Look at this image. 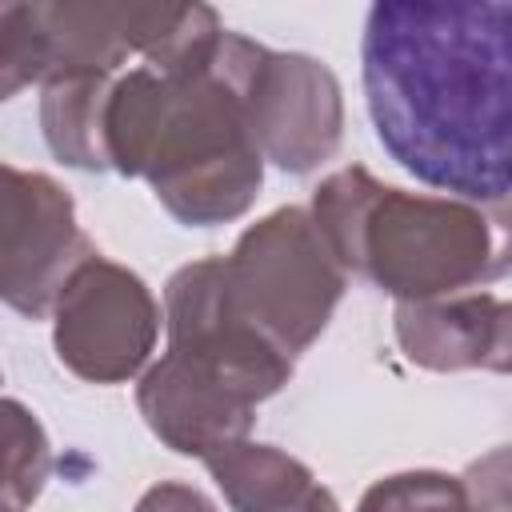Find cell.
Masks as SVG:
<instances>
[{
    "label": "cell",
    "mask_w": 512,
    "mask_h": 512,
    "mask_svg": "<svg viewBox=\"0 0 512 512\" xmlns=\"http://www.w3.org/2000/svg\"><path fill=\"white\" fill-rule=\"evenodd\" d=\"M496 220H500V236H504V264L512 272V204H496Z\"/></svg>",
    "instance_id": "20"
},
{
    "label": "cell",
    "mask_w": 512,
    "mask_h": 512,
    "mask_svg": "<svg viewBox=\"0 0 512 512\" xmlns=\"http://www.w3.org/2000/svg\"><path fill=\"white\" fill-rule=\"evenodd\" d=\"M308 212L340 268L396 304L444 300L508 276L496 208L404 192L360 164L324 176Z\"/></svg>",
    "instance_id": "3"
},
{
    "label": "cell",
    "mask_w": 512,
    "mask_h": 512,
    "mask_svg": "<svg viewBox=\"0 0 512 512\" xmlns=\"http://www.w3.org/2000/svg\"><path fill=\"white\" fill-rule=\"evenodd\" d=\"M208 476L216 480L232 512H288L316 488L308 464L280 452L276 444L256 440H240L228 452L212 456Z\"/></svg>",
    "instance_id": "13"
},
{
    "label": "cell",
    "mask_w": 512,
    "mask_h": 512,
    "mask_svg": "<svg viewBox=\"0 0 512 512\" xmlns=\"http://www.w3.org/2000/svg\"><path fill=\"white\" fill-rule=\"evenodd\" d=\"M108 168L148 180L164 212L188 228L244 216L264 184L232 32L184 68L132 64L112 80L104 112Z\"/></svg>",
    "instance_id": "2"
},
{
    "label": "cell",
    "mask_w": 512,
    "mask_h": 512,
    "mask_svg": "<svg viewBox=\"0 0 512 512\" xmlns=\"http://www.w3.org/2000/svg\"><path fill=\"white\" fill-rule=\"evenodd\" d=\"M356 512H476V504L460 476L436 468H412L376 480L360 496Z\"/></svg>",
    "instance_id": "15"
},
{
    "label": "cell",
    "mask_w": 512,
    "mask_h": 512,
    "mask_svg": "<svg viewBox=\"0 0 512 512\" xmlns=\"http://www.w3.org/2000/svg\"><path fill=\"white\" fill-rule=\"evenodd\" d=\"M488 372H512V300H496L492 316V348H488Z\"/></svg>",
    "instance_id": "18"
},
{
    "label": "cell",
    "mask_w": 512,
    "mask_h": 512,
    "mask_svg": "<svg viewBox=\"0 0 512 512\" xmlns=\"http://www.w3.org/2000/svg\"><path fill=\"white\" fill-rule=\"evenodd\" d=\"M96 256L76 224V204L48 172L4 164V244L0 296L20 316H52L72 272Z\"/></svg>",
    "instance_id": "9"
},
{
    "label": "cell",
    "mask_w": 512,
    "mask_h": 512,
    "mask_svg": "<svg viewBox=\"0 0 512 512\" xmlns=\"http://www.w3.org/2000/svg\"><path fill=\"white\" fill-rule=\"evenodd\" d=\"M476 500H480V512H512V452L496 456L484 468Z\"/></svg>",
    "instance_id": "17"
},
{
    "label": "cell",
    "mask_w": 512,
    "mask_h": 512,
    "mask_svg": "<svg viewBox=\"0 0 512 512\" xmlns=\"http://www.w3.org/2000/svg\"><path fill=\"white\" fill-rule=\"evenodd\" d=\"M164 328L168 352L216 368L256 404L276 396L292 380L296 360L240 308L228 284L224 256H204L172 272V280L164 284Z\"/></svg>",
    "instance_id": "8"
},
{
    "label": "cell",
    "mask_w": 512,
    "mask_h": 512,
    "mask_svg": "<svg viewBox=\"0 0 512 512\" xmlns=\"http://www.w3.org/2000/svg\"><path fill=\"white\" fill-rule=\"evenodd\" d=\"M224 32L208 4H0V100L64 76H120L128 60L184 68L204 60Z\"/></svg>",
    "instance_id": "4"
},
{
    "label": "cell",
    "mask_w": 512,
    "mask_h": 512,
    "mask_svg": "<svg viewBox=\"0 0 512 512\" xmlns=\"http://www.w3.org/2000/svg\"><path fill=\"white\" fill-rule=\"evenodd\" d=\"M152 288L108 256H88L52 308L56 360L88 384H124L148 372L160 336Z\"/></svg>",
    "instance_id": "6"
},
{
    "label": "cell",
    "mask_w": 512,
    "mask_h": 512,
    "mask_svg": "<svg viewBox=\"0 0 512 512\" xmlns=\"http://www.w3.org/2000/svg\"><path fill=\"white\" fill-rule=\"evenodd\" d=\"M380 148L468 204L512 196V0H380L360 40Z\"/></svg>",
    "instance_id": "1"
},
{
    "label": "cell",
    "mask_w": 512,
    "mask_h": 512,
    "mask_svg": "<svg viewBox=\"0 0 512 512\" xmlns=\"http://www.w3.org/2000/svg\"><path fill=\"white\" fill-rule=\"evenodd\" d=\"M136 408L164 448L204 464L248 440L256 424V400L244 388L180 352H164L148 364L136 380Z\"/></svg>",
    "instance_id": "10"
},
{
    "label": "cell",
    "mask_w": 512,
    "mask_h": 512,
    "mask_svg": "<svg viewBox=\"0 0 512 512\" xmlns=\"http://www.w3.org/2000/svg\"><path fill=\"white\" fill-rule=\"evenodd\" d=\"M224 268L240 308L292 360L320 340L348 288V272L300 204H284L248 224L224 256Z\"/></svg>",
    "instance_id": "5"
},
{
    "label": "cell",
    "mask_w": 512,
    "mask_h": 512,
    "mask_svg": "<svg viewBox=\"0 0 512 512\" xmlns=\"http://www.w3.org/2000/svg\"><path fill=\"white\" fill-rule=\"evenodd\" d=\"M4 512H20V508H4Z\"/></svg>",
    "instance_id": "21"
},
{
    "label": "cell",
    "mask_w": 512,
    "mask_h": 512,
    "mask_svg": "<svg viewBox=\"0 0 512 512\" xmlns=\"http://www.w3.org/2000/svg\"><path fill=\"white\" fill-rule=\"evenodd\" d=\"M288 512H340V504H336V496L324 488V484H316L300 504H292Z\"/></svg>",
    "instance_id": "19"
},
{
    "label": "cell",
    "mask_w": 512,
    "mask_h": 512,
    "mask_svg": "<svg viewBox=\"0 0 512 512\" xmlns=\"http://www.w3.org/2000/svg\"><path fill=\"white\" fill-rule=\"evenodd\" d=\"M132 512H220V508L184 480H160L136 500Z\"/></svg>",
    "instance_id": "16"
},
{
    "label": "cell",
    "mask_w": 512,
    "mask_h": 512,
    "mask_svg": "<svg viewBox=\"0 0 512 512\" xmlns=\"http://www.w3.org/2000/svg\"><path fill=\"white\" fill-rule=\"evenodd\" d=\"M492 292H460L444 300H416L396 304L392 332L400 352L428 372H468L488 364L492 348V316H496Z\"/></svg>",
    "instance_id": "11"
},
{
    "label": "cell",
    "mask_w": 512,
    "mask_h": 512,
    "mask_svg": "<svg viewBox=\"0 0 512 512\" xmlns=\"http://www.w3.org/2000/svg\"><path fill=\"white\" fill-rule=\"evenodd\" d=\"M232 56L264 160L292 176H308L332 160L344 136L336 72L316 56L276 52L240 32H232Z\"/></svg>",
    "instance_id": "7"
},
{
    "label": "cell",
    "mask_w": 512,
    "mask_h": 512,
    "mask_svg": "<svg viewBox=\"0 0 512 512\" xmlns=\"http://www.w3.org/2000/svg\"><path fill=\"white\" fill-rule=\"evenodd\" d=\"M0 412H4V444H8V452H4V508L24 512L40 496V488L52 472V448H48L40 420L16 396H8Z\"/></svg>",
    "instance_id": "14"
},
{
    "label": "cell",
    "mask_w": 512,
    "mask_h": 512,
    "mask_svg": "<svg viewBox=\"0 0 512 512\" xmlns=\"http://www.w3.org/2000/svg\"><path fill=\"white\" fill-rule=\"evenodd\" d=\"M116 76H64L40 88V132L52 156L80 172H112L104 112Z\"/></svg>",
    "instance_id": "12"
}]
</instances>
